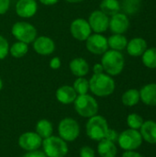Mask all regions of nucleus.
I'll return each mask as SVG.
<instances>
[{
	"mask_svg": "<svg viewBox=\"0 0 156 157\" xmlns=\"http://www.w3.org/2000/svg\"><path fill=\"white\" fill-rule=\"evenodd\" d=\"M89 81V90L93 95L105 98L113 94L115 91V81L112 76L108 74H97L93 75Z\"/></svg>",
	"mask_w": 156,
	"mask_h": 157,
	"instance_id": "obj_1",
	"label": "nucleus"
},
{
	"mask_svg": "<svg viewBox=\"0 0 156 157\" xmlns=\"http://www.w3.org/2000/svg\"><path fill=\"white\" fill-rule=\"evenodd\" d=\"M100 63L102 64L106 74L110 76H116L123 71L125 59L120 52L108 50L104 54H102Z\"/></svg>",
	"mask_w": 156,
	"mask_h": 157,
	"instance_id": "obj_2",
	"label": "nucleus"
},
{
	"mask_svg": "<svg viewBox=\"0 0 156 157\" xmlns=\"http://www.w3.org/2000/svg\"><path fill=\"white\" fill-rule=\"evenodd\" d=\"M108 129L109 127L107 120L97 114L89 118L86 124V136L89 139L97 142L106 138Z\"/></svg>",
	"mask_w": 156,
	"mask_h": 157,
	"instance_id": "obj_3",
	"label": "nucleus"
},
{
	"mask_svg": "<svg viewBox=\"0 0 156 157\" xmlns=\"http://www.w3.org/2000/svg\"><path fill=\"white\" fill-rule=\"evenodd\" d=\"M76 113L83 118H91L98 112V103L97 99L88 95H78L74 102Z\"/></svg>",
	"mask_w": 156,
	"mask_h": 157,
	"instance_id": "obj_4",
	"label": "nucleus"
},
{
	"mask_svg": "<svg viewBox=\"0 0 156 157\" xmlns=\"http://www.w3.org/2000/svg\"><path fill=\"white\" fill-rule=\"evenodd\" d=\"M41 146L42 152L47 157H65L69 151L67 143L59 136L54 135L43 139Z\"/></svg>",
	"mask_w": 156,
	"mask_h": 157,
	"instance_id": "obj_5",
	"label": "nucleus"
},
{
	"mask_svg": "<svg viewBox=\"0 0 156 157\" xmlns=\"http://www.w3.org/2000/svg\"><path fill=\"white\" fill-rule=\"evenodd\" d=\"M11 34L18 40L27 44L32 43L38 37L37 29L30 23L26 21H17L11 28Z\"/></svg>",
	"mask_w": 156,
	"mask_h": 157,
	"instance_id": "obj_6",
	"label": "nucleus"
},
{
	"mask_svg": "<svg viewBox=\"0 0 156 157\" xmlns=\"http://www.w3.org/2000/svg\"><path fill=\"white\" fill-rule=\"evenodd\" d=\"M59 137L66 143L75 141L80 134V126L78 122L73 118L63 119L58 125Z\"/></svg>",
	"mask_w": 156,
	"mask_h": 157,
	"instance_id": "obj_7",
	"label": "nucleus"
},
{
	"mask_svg": "<svg viewBox=\"0 0 156 157\" xmlns=\"http://www.w3.org/2000/svg\"><path fill=\"white\" fill-rule=\"evenodd\" d=\"M117 142L124 151H134L142 145L143 137L138 130L128 129L119 134Z\"/></svg>",
	"mask_w": 156,
	"mask_h": 157,
	"instance_id": "obj_8",
	"label": "nucleus"
},
{
	"mask_svg": "<svg viewBox=\"0 0 156 157\" xmlns=\"http://www.w3.org/2000/svg\"><path fill=\"white\" fill-rule=\"evenodd\" d=\"M86 48L92 54L102 55L108 50V39L100 33L91 34L86 40Z\"/></svg>",
	"mask_w": 156,
	"mask_h": 157,
	"instance_id": "obj_9",
	"label": "nucleus"
},
{
	"mask_svg": "<svg viewBox=\"0 0 156 157\" xmlns=\"http://www.w3.org/2000/svg\"><path fill=\"white\" fill-rule=\"evenodd\" d=\"M70 32L74 39L79 41H86V40L92 34V29L87 20L78 17L71 22Z\"/></svg>",
	"mask_w": 156,
	"mask_h": 157,
	"instance_id": "obj_10",
	"label": "nucleus"
},
{
	"mask_svg": "<svg viewBox=\"0 0 156 157\" xmlns=\"http://www.w3.org/2000/svg\"><path fill=\"white\" fill-rule=\"evenodd\" d=\"M89 26L95 33H100L107 31L109 26V17L103 13L101 10H94L88 17Z\"/></svg>",
	"mask_w": 156,
	"mask_h": 157,
	"instance_id": "obj_11",
	"label": "nucleus"
},
{
	"mask_svg": "<svg viewBox=\"0 0 156 157\" xmlns=\"http://www.w3.org/2000/svg\"><path fill=\"white\" fill-rule=\"evenodd\" d=\"M42 138L35 132H27L18 137V145L27 152L39 150L42 144Z\"/></svg>",
	"mask_w": 156,
	"mask_h": 157,
	"instance_id": "obj_12",
	"label": "nucleus"
},
{
	"mask_svg": "<svg viewBox=\"0 0 156 157\" xmlns=\"http://www.w3.org/2000/svg\"><path fill=\"white\" fill-rule=\"evenodd\" d=\"M32 43L35 52L42 56L51 55L55 51V42L48 36H39Z\"/></svg>",
	"mask_w": 156,
	"mask_h": 157,
	"instance_id": "obj_13",
	"label": "nucleus"
},
{
	"mask_svg": "<svg viewBox=\"0 0 156 157\" xmlns=\"http://www.w3.org/2000/svg\"><path fill=\"white\" fill-rule=\"evenodd\" d=\"M130 27V19L124 13H117L109 18L108 29L113 34H124Z\"/></svg>",
	"mask_w": 156,
	"mask_h": 157,
	"instance_id": "obj_14",
	"label": "nucleus"
},
{
	"mask_svg": "<svg viewBox=\"0 0 156 157\" xmlns=\"http://www.w3.org/2000/svg\"><path fill=\"white\" fill-rule=\"evenodd\" d=\"M16 13L22 18H30L38 11V3L36 0H18L16 4Z\"/></svg>",
	"mask_w": 156,
	"mask_h": 157,
	"instance_id": "obj_15",
	"label": "nucleus"
},
{
	"mask_svg": "<svg viewBox=\"0 0 156 157\" xmlns=\"http://www.w3.org/2000/svg\"><path fill=\"white\" fill-rule=\"evenodd\" d=\"M55 97L58 102L63 105H69L74 102L77 94L74 91L73 86L64 85L57 88Z\"/></svg>",
	"mask_w": 156,
	"mask_h": 157,
	"instance_id": "obj_16",
	"label": "nucleus"
},
{
	"mask_svg": "<svg viewBox=\"0 0 156 157\" xmlns=\"http://www.w3.org/2000/svg\"><path fill=\"white\" fill-rule=\"evenodd\" d=\"M69 68L71 73L76 77H85L90 71L88 63L82 57L73 59L69 63Z\"/></svg>",
	"mask_w": 156,
	"mask_h": 157,
	"instance_id": "obj_17",
	"label": "nucleus"
},
{
	"mask_svg": "<svg viewBox=\"0 0 156 157\" xmlns=\"http://www.w3.org/2000/svg\"><path fill=\"white\" fill-rule=\"evenodd\" d=\"M127 52L133 57H139L142 56L144 52L147 50V42L144 39L141 37H136L131 39L130 41H128L127 44Z\"/></svg>",
	"mask_w": 156,
	"mask_h": 157,
	"instance_id": "obj_18",
	"label": "nucleus"
},
{
	"mask_svg": "<svg viewBox=\"0 0 156 157\" xmlns=\"http://www.w3.org/2000/svg\"><path fill=\"white\" fill-rule=\"evenodd\" d=\"M140 98L147 106H156V84L145 85L140 90Z\"/></svg>",
	"mask_w": 156,
	"mask_h": 157,
	"instance_id": "obj_19",
	"label": "nucleus"
},
{
	"mask_svg": "<svg viewBox=\"0 0 156 157\" xmlns=\"http://www.w3.org/2000/svg\"><path fill=\"white\" fill-rule=\"evenodd\" d=\"M141 135L143 140L148 144H156V122L154 121H146L141 127Z\"/></svg>",
	"mask_w": 156,
	"mask_h": 157,
	"instance_id": "obj_20",
	"label": "nucleus"
},
{
	"mask_svg": "<svg viewBox=\"0 0 156 157\" xmlns=\"http://www.w3.org/2000/svg\"><path fill=\"white\" fill-rule=\"evenodd\" d=\"M97 151L100 157H116L118 153L115 143L107 139H103L98 142Z\"/></svg>",
	"mask_w": 156,
	"mask_h": 157,
	"instance_id": "obj_21",
	"label": "nucleus"
},
{
	"mask_svg": "<svg viewBox=\"0 0 156 157\" xmlns=\"http://www.w3.org/2000/svg\"><path fill=\"white\" fill-rule=\"evenodd\" d=\"M108 44L110 50L120 52L126 49L128 40L123 34H113L108 39Z\"/></svg>",
	"mask_w": 156,
	"mask_h": 157,
	"instance_id": "obj_22",
	"label": "nucleus"
},
{
	"mask_svg": "<svg viewBox=\"0 0 156 157\" xmlns=\"http://www.w3.org/2000/svg\"><path fill=\"white\" fill-rule=\"evenodd\" d=\"M35 132H37L42 139H46L52 135L53 132V126L52 123L46 120L42 119L40 120L35 126Z\"/></svg>",
	"mask_w": 156,
	"mask_h": 157,
	"instance_id": "obj_23",
	"label": "nucleus"
},
{
	"mask_svg": "<svg viewBox=\"0 0 156 157\" xmlns=\"http://www.w3.org/2000/svg\"><path fill=\"white\" fill-rule=\"evenodd\" d=\"M99 7V10H101L108 17H111L120 12V3L119 2V0H102L100 2Z\"/></svg>",
	"mask_w": 156,
	"mask_h": 157,
	"instance_id": "obj_24",
	"label": "nucleus"
},
{
	"mask_svg": "<svg viewBox=\"0 0 156 157\" xmlns=\"http://www.w3.org/2000/svg\"><path fill=\"white\" fill-rule=\"evenodd\" d=\"M140 100V91L134 88L125 91L121 97L122 104L126 107H133L137 105Z\"/></svg>",
	"mask_w": 156,
	"mask_h": 157,
	"instance_id": "obj_25",
	"label": "nucleus"
},
{
	"mask_svg": "<svg viewBox=\"0 0 156 157\" xmlns=\"http://www.w3.org/2000/svg\"><path fill=\"white\" fill-rule=\"evenodd\" d=\"M29 52V44L17 40L11 46H9V53L12 57L19 59L24 57Z\"/></svg>",
	"mask_w": 156,
	"mask_h": 157,
	"instance_id": "obj_26",
	"label": "nucleus"
},
{
	"mask_svg": "<svg viewBox=\"0 0 156 157\" xmlns=\"http://www.w3.org/2000/svg\"><path fill=\"white\" fill-rule=\"evenodd\" d=\"M142 6V0H122L120 9L123 10L124 14L135 15L137 14Z\"/></svg>",
	"mask_w": 156,
	"mask_h": 157,
	"instance_id": "obj_27",
	"label": "nucleus"
},
{
	"mask_svg": "<svg viewBox=\"0 0 156 157\" xmlns=\"http://www.w3.org/2000/svg\"><path fill=\"white\" fill-rule=\"evenodd\" d=\"M143 63L150 69H156V48L147 49L142 55Z\"/></svg>",
	"mask_w": 156,
	"mask_h": 157,
	"instance_id": "obj_28",
	"label": "nucleus"
},
{
	"mask_svg": "<svg viewBox=\"0 0 156 157\" xmlns=\"http://www.w3.org/2000/svg\"><path fill=\"white\" fill-rule=\"evenodd\" d=\"M73 87H74V91L76 92L77 96L88 94L89 81L85 77H77L73 84Z\"/></svg>",
	"mask_w": 156,
	"mask_h": 157,
	"instance_id": "obj_29",
	"label": "nucleus"
},
{
	"mask_svg": "<svg viewBox=\"0 0 156 157\" xmlns=\"http://www.w3.org/2000/svg\"><path fill=\"white\" fill-rule=\"evenodd\" d=\"M143 122H144V121L142 118V116H140L137 113H131L127 117V124L130 129L139 130V129H141Z\"/></svg>",
	"mask_w": 156,
	"mask_h": 157,
	"instance_id": "obj_30",
	"label": "nucleus"
},
{
	"mask_svg": "<svg viewBox=\"0 0 156 157\" xmlns=\"http://www.w3.org/2000/svg\"><path fill=\"white\" fill-rule=\"evenodd\" d=\"M9 53L8 40L2 35H0V60H4Z\"/></svg>",
	"mask_w": 156,
	"mask_h": 157,
	"instance_id": "obj_31",
	"label": "nucleus"
},
{
	"mask_svg": "<svg viewBox=\"0 0 156 157\" xmlns=\"http://www.w3.org/2000/svg\"><path fill=\"white\" fill-rule=\"evenodd\" d=\"M80 157H96L95 150L90 146H83L79 151Z\"/></svg>",
	"mask_w": 156,
	"mask_h": 157,
	"instance_id": "obj_32",
	"label": "nucleus"
},
{
	"mask_svg": "<svg viewBox=\"0 0 156 157\" xmlns=\"http://www.w3.org/2000/svg\"><path fill=\"white\" fill-rule=\"evenodd\" d=\"M49 65H50V68L52 69V70H57V69H59V68L61 67V65H62L61 59H60L59 57H57V56L52 57V58L51 59V61H50Z\"/></svg>",
	"mask_w": 156,
	"mask_h": 157,
	"instance_id": "obj_33",
	"label": "nucleus"
},
{
	"mask_svg": "<svg viewBox=\"0 0 156 157\" xmlns=\"http://www.w3.org/2000/svg\"><path fill=\"white\" fill-rule=\"evenodd\" d=\"M10 7V0H0V15L6 14Z\"/></svg>",
	"mask_w": 156,
	"mask_h": 157,
	"instance_id": "obj_34",
	"label": "nucleus"
},
{
	"mask_svg": "<svg viewBox=\"0 0 156 157\" xmlns=\"http://www.w3.org/2000/svg\"><path fill=\"white\" fill-rule=\"evenodd\" d=\"M118 137H119V133H118L116 131H114V130H112V129H108V133H107V136H106L105 139L109 140V141L115 143V142L118 140Z\"/></svg>",
	"mask_w": 156,
	"mask_h": 157,
	"instance_id": "obj_35",
	"label": "nucleus"
},
{
	"mask_svg": "<svg viewBox=\"0 0 156 157\" xmlns=\"http://www.w3.org/2000/svg\"><path fill=\"white\" fill-rule=\"evenodd\" d=\"M21 157H47L45 155V154L42 151H39V150H35V151H30V152H27L24 155Z\"/></svg>",
	"mask_w": 156,
	"mask_h": 157,
	"instance_id": "obj_36",
	"label": "nucleus"
},
{
	"mask_svg": "<svg viewBox=\"0 0 156 157\" xmlns=\"http://www.w3.org/2000/svg\"><path fill=\"white\" fill-rule=\"evenodd\" d=\"M121 157H143L141 154L134 151H125Z\"/></svg>",
	"mask_w": 156,
	"mask_h": 157,
	"instance_id": "obj_37",
	"label": "nucleus"
},
{
	"mask_svg": "<svg viewBox=\"0 0 156 157\" xmlns=\"http://www.w3.org/2000/svg\"><path fill=\"white\" fill-rule=\"evenodd\" d=\"M93 73L95 75L97 74H102L104 73V68L101 63H95L93 66Z\"/></svg>",
	"mask_w": 156,
	"mask_h": 157,
	"instance_id": "obj_38",
	"label": "nucleus"
},
{
	"mask_svg": "<svg viewBox=\"0 0 156 157\" xmlns=\"http://www.w3.org/2000/svg\"><path fill=\"white\" fill-rule=\"evenodd\" d=\"M42 5L45 6H53L55 4H57L60 0H39Z\"/></svg>",
	"mask_w": 156,
	"mask_h": 157,
	"instance_id": "obj_39",
	"label": "nucleus"
},
{
	"mask_svg": "<svg viewBox=\"0 0 156 157\" xmlns=\"http://www.w3.org/2000/svg\"><path fill=\"white\" fill-rule=\"evenodd\" d=\"M65 1L68 3H71V4H77V3H81L85 0H65Z\"/></svg>",
	"mask_w": 156,
	"mask_h": 157,
	"instance_id": "obj_40",
	"label": "nucleus"
},
{
	"mask_svg": "<svg viewBox=\"0 0 156 157\" xmlns=\"http://www.w3.org/2000/svg\"><path fill=\"white\" fill-rule=\"evenodd\" d=\"M2 88H3V81H2V79L0 77V91L2 90Z\"/></svg>",
	"mask_w": 156,
	"mask_h": 157,
	"instance_id": "obj_41",
	"label": "nucleus"
}]
</instances>
